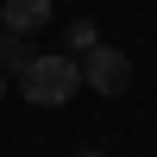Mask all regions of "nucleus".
<instances>
[{
  "instance_id": "nucleus-1",
  "label": "nucleus",
  "mask_w": 157,
  "mask_h": 157,
  "mask_svg": "<svg viewBox=\"0 0 157 157\" xmlns=\"http://www.w3.org/2000/svg\"><path fill=\"white\" fill-rule=\"evenodd\" d=\"M82 88V63L69 57V50H57V57H32L19 69V94L32 101V107H63V101Z\"/></svg>"
},
{
  "instance_id": "nucleus-2",
  "label": "nucleus",
  "mask_w": 157,
  "mask_h": 157,
  "mask_svg": "<svg viewBox=\"0 0 157 157\" xmlns=\"http://www.w3.org/2000/svg\"><path fill=\"white\" fill-rule=\"evenodd\" d=\"M75 63H82V82L94 88V94H126V88H132V57H126V50L94 44L88 57H75Z\"/></svg>"
},
{
  "instance_id": "nucleus-3",
  "label": "nucleus",
  "mask_w": 157,
  "mask_h": 157,
  "mask_svg": "<svg viewBox=\"0 0 157 157\" xmlns=\"http://www.w3.org/2000/svg\"><path fill=\"white\" fill-rule=\"evenodd\" d=\"M0 25L19 38H32L38 25H50V0H0Z\"/></svg>"
},
{
  "instance_id": "nucleus-4",
  "label": "nucleus",
  "mask_w": 157,
  "mask_h": 157,
  "mask_svg": "<svg viewBox=\"0 0 157 157\" xmlns=\"http://www.w3.org/2000/svg\"><path fill=\"white\" fill-rule=\"evenodd\" d=\"M25 63H32L25 38H19V32H0V69H25Z\"/></svg>"
},
{
  "instance_id": "nucleus-5",
  "label": "nucleus",
  "mask_w": 157,
  "mask_h": 157,
  "mask_svg": "<svg viewBox=\"0 0 157 157\" xmlns=\"http://www.w3.org/2000/svg\"><path fill=\"white\" fill-rule=\"evenodd\" d=\"M94 44H101V32H94V19H75V25H69V57H88Z\"/></svg>"
},
{
  "instance_id": "nucleus-6",
  "label": "nucleus",
  "mask_w": 157,
  "mask_h": 157,
  "mask_svg": "<svg viewBox=\"0 0 157 157\" xmlns=\"http://www.w3.org/2000/svg\"><path fill=\"white\" fill-rule=\"evenodd\" d=\"M75 157H107V151H75Z\"/></svg>"
},
{
  "instance_id": "nucleus-7",
  "label": "nucleus",
  "mask_w": 157,
  "mask_h": 157,
  "mask_svg": "<svg viewBox=\"0 0 157 157\" xmlns=\"http://www.w3.org/2000/svg\"><path fill=\"white\" fill-rule=\"evenodd\" d=\"M0 94H6V69H0Z\"/></svg>"
}]
</instances>
